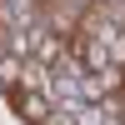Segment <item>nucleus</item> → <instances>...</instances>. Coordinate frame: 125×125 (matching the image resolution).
<instances>
[{
  "instance_id": "obj_1",
  "label": "nucleus",
  "mask_w": 125,
  "mask_h": 125,
  "mask_svg": "<svg viewBox=\"0 0 125 125\" xmlns=\"http://www.w3.org/2000/svg\"><path fill=\"white\" fill-rule=\"evenodd\" d=\"M5 95H10V105L20 110V120H30V125H50V100L40 95V90H30V80L5 85Z\"/></svg>"
}]
</instances>
